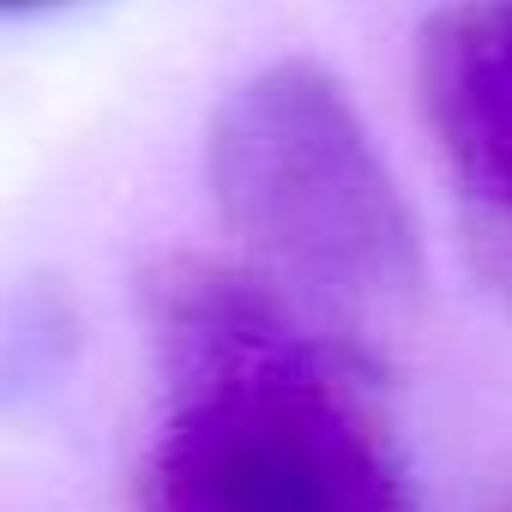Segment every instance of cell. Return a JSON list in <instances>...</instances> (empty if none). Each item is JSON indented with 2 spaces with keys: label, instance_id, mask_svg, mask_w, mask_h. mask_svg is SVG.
<instances>
[{
  "label": "cell",
  "instance_id": "cell-3",
  "mask_svg": "<svg viewBox=\"0 0 512 512\" xmlns=\"http://www.w3.org/2000/svg\"><path fill=\"white\" fill-rule=\"evenodd\" d=\"M416 91L452 187L512 229V0H446L416 43Z\"/></svg>",
  "mask_w": 512,
  "mask_h": 512
},
{
  "label": "cell",
  "instance_id": "cell-5",
  "mask_svg": "<svg viewBox=\"0 0 512 512\" xmlns=\"http://www.w3.org/2000/svg\"><path fill=\"white\" fill-rule=\"evenodd\" d=\"M500 512H512V500H506V506H500Z\"/></svg>",
  "mask_w": 512,
  "mask_h": 512
},
{
  "label": "cell",
  "instance_id": "cell-2",
  "mask_svg": "<svg viewBox=\"0 0 512 512\" xmlns=\"http://www.w3.org/2000/svg\"><path fill=\"white\" fill-rule=\"evenodd\" d=\"M205 175L223 223L284 290L398 302L422 278L416 217L320 61H272L211 115Z\"/></svg>",
  "mask_w": 512,
  "mask_h": 512
},
{
  "label": "cell",
  "instance_id": "cell-4",
  "mask_svg": "<svg viewBox=\"0 0 512 512\" xmlns=\"http://www.w3.org/2000/svg\"><path fill=\"white\" fill-rule=\"evenodd\" d=\"M19 7H49V0H0V13H19Z\"/></svg>",
  "mask_w": 512,
  "mask_h": 512
},
{
  "label": "cell",
  "instance_id": "cell-1",
  "mask_svg": "<svg viewBox=\"0 0 512 512\" xmlns=\"http://www.w3.org/2000/svg\"><path fill=\"white\" fill-rule=\"evenodd\" d=\"M145 320L169 392L145 512H416L356 362L284 284L175 260Z\"/></svg>",
  "mask_w": 512,
  "mask_h": 512
}]
</instances>
